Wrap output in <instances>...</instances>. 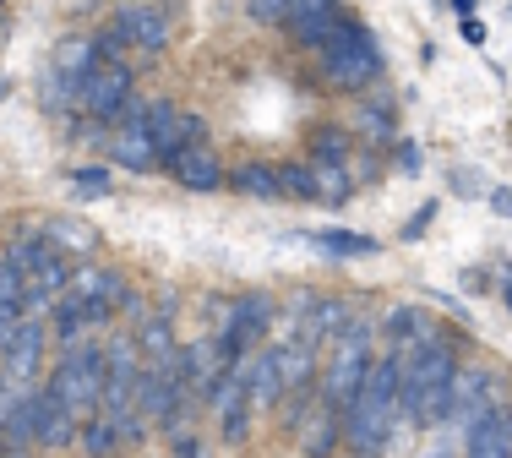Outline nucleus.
<instances>
[{"label": "nucleus", "mask_w": 512, "mask_h": 458, "mask_svg": "<svg viewBox=\"0 0 512 458\" xmlns=\"http://www.w3.org/2000/svg\"><path fill=\"white\" fill-rule=\"evenodd\" d=\"M71 197H82V202L115 197V175H109L104 164H82V170H71Z\"/></svg>", "instance_id": "nucleus-28"}, {"label": "nucleus", "mask_w": 512, "mask_h": 458, "mask_svg": "<svg viewBox=\"0 0 512 458\" xmlns=\"http://www.w3.org/2000/svg\"><path fill=\"white\" fill-rule=\"evenodd\" d=\"M126 99H131V66L99 55L93 71L82 77V88H77V110L88 120H99V126H115L120 110H126Z\"/></svg>", "instance_id": "nucleus-4"}, {"label": "nucleus", "mask_w": 512, "mask_h": 458, "mask_svg": "<svg viewBox=\"0 0 512 458\" xmlns=\"http://www.w3.org/2000/svg\"><path fill=\"white\" fill-rule=\"evenodd\" d=\"M474 6H480V0H453V11H458V17H474Z\"/></svg>", "instance_id": "nucleus-40"}, {"label": "nucleus", "mask_w": 512, "mask_h": 458, "mask_svg": "<svg viewBox=\"0 0 512 458\" xmlns=\"http://www.w3.org/2000/svg\"><path fill=\"white\" fill-rule=\"evenodd\" d=\"M6 99H11V77L0 71V104H6Z\"/></svg>", "instance_id": "nucleus-41"}, {"label": "nucleus", "mask_w": 512, "mask_h": 458, "mask_svg": "<svg viewBox=\"0 0 512 458\" xmlns=\"http://www.w3.org/2000/svg\"><path fill=\"white\" fill-rule=\"evenodd\" d=\"M344 442L355 453H382L387 448V431H393V409L371 404L365 393H355V404H344Z\"/></svg>", "instance_id": "nucleus-8"}, {"label": "nucleus", "mask_w": 512, "mask_h": 458, "mask_svg": "<svg viewBox=\"0 0 512 458\" xmlns=\"http://www.w3.org/2000/svg\"><path fill=\"white\" fill-rule=\"evenodd\" d=\"M349 191H355V180H349L344 164H333V159L311 164V202H322V208H344Z\"/></svg>", "instance_id": "nucleus-21"}, {"label": "nucleus", "mask_w": 512, "mask_h": 458, "mask_svg": "<svg viewBox=\"0 0 512 458\" xmlns=\"http://www.w3.org/2000/svg\"><path fill=\"white\" fill-rule=\"evenodd\" d=\"M77 448H82V453H93V458H104V453H115V448H120V431H115V420H109L104 409H93V415L77 426Z\"/></svg>", "instance_id": "nucleus-25"}, {"label": "nucleus", "mask_w": 512, "mask_h": 458, "mask_svg": "<svg viewBox=\"0 0 512 458\" xmlns=\"http://www.w3.org/2000/svg\"><path fill=\"white\" fill-rule=\"evenodd\" d=\"M316 159L344 164L349 159V137H344V131H316Z\"/></svg>", "instance_id": "nucleus-29"}, {"label": "nucleus", "mask_w": 512, "mask_h": 458, "mask_svg": "<svg viewBox=\"0 0 512 458\" xmlns=\"http://www.w3.org/2000/svg\"><path fill=\"white\" fill-rule=\"evenodd\" d=\"M109 159H115L120 170H137V175L158 170V148H153L148 126H142V120H120V126L109 131Z\"/></svg>", "instance_id": "nucleus-11"}, {"label": "nucleus", "mask_w": 512, "mask_h": 458, "mask_svg": "<svg viewBox=\"0 0 512 458\" xmlns=\"http://www.w3.org/2000/svg\"><path fill=\"white\" fill-rule=\"evenodd\" d=\"M77 426H82V415H71L66 404L50 399V409H44V420H39V448H50V453L71 448V442H77Z\"/></svg>", "instance_id": "nucleus-24"}, {"label": "nucleus", "mask_w": 512, "mask_h": 458, "mask_svg": "<svg viewBox=\"0 0 512 458\" xmlns=\"http://www.w3.org/2000/svg\"><path fill=\"white\" fill-rule=\"evenodd\" d=\"M17 382H6V377H0V437H6V415H11V404H17Z\"/></svg>", "instance_id": "nucleus-36"}, {"label": "nucleus", "mask_w": 512, "mask_h": 458, "mask_svg": "<svg viewBox=\"0 0 512 458\" xmlns=\"http://www.w3.org/2000/svg\"><path fill=\"white\" fill-rule=\"evenodd\" d=\"M453 197H485L480 170H453Z\"/></svg>", "instance_id": "nucleus-31"}, {"label": "nucleus", "mask_w": 512, "mask_h": 458, "mask_svg": "<svg viewBox=\"0 0 512 458\" xmlns=\"http://www.w3.org/2000/svg\"><path fill=\"white\" fill-rule=\"evenodd\" d=\"M169 170H175V180L186 191H218L224 186V164H218V153L207 148V137L191 142V148H180L175 159H169Z\"/></svg>", "instance_id": "nucleus-12"}, {"label": "nucleus", "mask_w": 512, "mask_h": 458, "mask_svg": "<svg viewBox=\"0 0 512 458\" xmlns=\"http://www.w3.org/2000/svg\"><path fill=\"white\" fill-rule=\"evenodd\" d=\"M463 453L469 458H512V415H507V404L491 409L485 420H474V426L463 431Z\"/></svg>", "instance_id": "nucleus-13"}, {"label": "nucleus", "mask_w": 512, "mask_h": 458, "mask_svg": "<svg viewBox=\"0 0 512 458\" xmlns=\"http://www.w3.org/2000/svg\"><path fill=\"white\" fill-rule=\"evenodd\" d=\"M316 11H338V0H289L284 22H300V17H316Z\"/></svg>", "instance_id": "nucleus-32"}, {"label": "nucleus", "mask_w": 512, "mask_h": 458, "mask_svg": "<svg viewBox=\"0 0 512 458\" xmlns=\"http://www.w3.org/2000/svg\"><path fill=\"white\" fill-rule=\"evenodd\" d=\"M218 371H224V355H218V339H202L191 349H180V382H186L197 399H207V388L218 382Z\"/></svg>", "instance_id": "nucleus-17"}, {"label": "nucleus", "mask_w": 512, "mask_h": 458, "mask_svg": "<svg viewBox=\"0 0 512 458\" xmlns=\"http://www.w3.org/2000/svg\"><path fill=\"white\" fill-rule=\"evenodd\" d=\"M284 11H289V0H251L256 22H284Z\"/></svg>", "instance_id": "nucleus-33"}, {"label": "nucleus", "mask_w": 512, "mask_h": 458, "mask_svg": "<svg viewBox=\"0 0 512 458\" xmlns=\"http://www.w3.org/2000/svg\"><path fill=\"white\" fill-rule=\"evenodd\" d=\"M93 60H99V44H93V39H60L50 71H60L66 82H77V88H82V77L93 71Z\"/></svg>", "instance_id": "nucleus-23"}, {"label": "nucleus", "mask_w": 512, "mask_h": 458, "mask_svg": "<svg viewBox=\"0 0 512 458\" xmlns=\"http://www.w3.org/2000/svg\"><path fill=\"white\" fill-rule=\"evenodd\" d=\"M273 355H278V377H284V393L311 388V382H316V366H322V355H316V344H311V339L273 344Z\"/></svg>", "instance_id": "nucleus-19"}, {"label": "nucleus", "mask_w": 512, "mask_h": 458, "mask_svg": "<svg viewBox=\"0 0 512 458\" xmlns=\"http://www.w3.org/2000/svg\"><path fill=\"white\" fill-rule=\"evenodd\" d=\"M485 202H491L502 219H512V186H491V191H485Z\"/></svg>", "instance_id": "nucleus-37"}, {"label": "nucleus", "mask_w": 512, "mask_h": 458, "mask_svg": "<svg viewBox=\"0 0 512 458\" xmlns=\"http://www.w3.org/2000/svg\"><path fill=\"white\" fill-rule=\"evenodd\" d=\"M316 55H322L327 82H338V88H349V93L371 88L376 71H382V44L349 17H333V28H327L322 44H316Z\"/></svg>", "instance_id": "nucleus-1"}, {"label": "nucleus", "mask_w": 512, "mask_h": 458, "mask_svg": "<svg viewBox=\"0 0 512 458\" xmlns=\"http://www.w3.org/2000/svg\"><path fill=\"white\" fill-rule=\"evenodd\" d=\"M398 170H404V175L420 170V148H409V142H404V148H398Z\"/></svg>", "instance_id": "nucleus-39"}, {"label": "nucleus", "mask_w": 512, "mask_h": 458, "mask_svg": "<svg viewBox=\"0 0 512 458\" xmlns=\"http://www.w3.org/2000/svg\"><path fill=\"white\" fill-rule=\"evenodd\" d=\"M39 229L55 251H66V257H93V251H99V229L88 219H77V213H55V219H44Z\"/></svg>", "instance_id": "nucleus-15"}, {"label": "nucleus", "mask_w": 512, "mask_h": 458, "mask_svg": "<svg viewBox=\"0 0 512 458\" xmlns=\"http://www.w3.org/2000/svg\"><path fill=\"white\" fill-rule=\"evenodd\" d=\"M44 349H50L44 317H22L17 328L6 333V344H0V377L17 382V388H33V377H39V366H44Z\"/></svg>", "instance_id": "nucleus-6"}, {"label": "nucleus", "mask_w": 512, "mask_h": 458, "mask_svg": "<svg viewBox=\"0 0 512 458\" xmlns=\"http://www.w3.org/2000/svg\"><path fill=\"white\" fill-rule=\"evenodd\" d=\"M235 191H240V197H262V202L284 197V186H278V170H273V164H240V170H235Z\"/></svg>", "instance_id": "nucleus-26"}, {"label": "nucleus", "mask_w": 512, "mask_h": 458, "mask_svg": "<svg viewBox=\"0 0 512 458\" xmlns=\"http://www.w3.org/2000/svg\"><path fill=\"white\" fill-rule=\"evenodd\" d=\"M109 28H115L120 39H126V50H148V55H158V50L169 44V17H164L158 6H142V0L120 6Z\"/></svg>", "instance_id": "nucleus-9"}, {"label": "nucleus", "mask_w": 512, "mask_h": 458, "mask_svg": "<svg viewBox=\"0 0 512 458\" xmlns=\"http://www.w3.org/2000/svg\"><path fill=\"white\" fill-rule=\"evenodd\" d=\"M169 453H180V458H197V453H207V448H202V437H191V431H175V442H169Z\"/></svg>", "instance_id": "nucleus-35"}, {"label": "nucleus", "mask_w": 512, "mask_h": 458, "mask_svg": "<svg viewBox=\"0 0 512 458\" xmlns=\"http://www.w3.org/2000/svg\"><path fill=\"white\" fill-rule=\"evenodd\" d=\"M278 186H284V197H295V202H311V170H278Z\"/></svg>", "instance_id": "nucleus-30"}, {"label": "nucleus", "mask_w": 512, "mask_h": 458, "mask_svg": "<svg viewBox=\"0 0 512 458\" xmlns=\"http://www.w3.org/2000/svg\"><path fill=\"white\" fill-rule=\"evenodd\" d=\"M311 246L327 257H376V240L349 235V229H322V235H311Z\"/></svg>", "instance_id": "nucleus-27"}, {"label": "nucleus", "mask_w": 512, "mask_h": 458, "mask_svg": "<svg viewBox=\"0 0 512 458\" xmlns=\"http://www.w3.org/2000/svg\"><path fill=\"white\" fill-rule=\"evenodd\" d=\"M142 126H148V137H153V148H158V164H169L180 148H191V142L207 137L202 120L186 115L180 104H169V99H148V115H142Z\"/></svg>", "instance_id": "nucleus-7"}, {"label": "nucleus", "mask_w": 512, "mask_h": 458, "mask_svg": "<svg viewBox=\"0 0 512 458\" xmlns=\"http://www.w3.org/2000/svg\"><path fill=\"white\" fill-rule=\"evenodd\" d=\"M502 300H507V311H512V273L502 279Z\"/></svg>", "instance_id": "nucleus-42"}, {"label": "nucleus", "mask_w": 512, "mask_h": 458, "mask_svg": "<svg viewBox=\"0 0 512 458\" xmlns=\"http://www.w3.org/2000/svg\"><path fill=\"white\" fill-rule=\"evenodd\" d=\"M295 322H300V339H311V344H333V339H338V333H344L355 317H349L344 300H322V295H311V306L300 311Z\"/></svg>", "instance_id": "nucleus-14"}, {"label": "nucleus", "mask_w": 512, "mask_h": 458, "mask_svg": "<svg viewBox=\"0 0 512 458\" xmlns=\"http://www.w3.org/2000/svg\"><path fill=\"white\" fill-rule=\"evenodd\" d=\"M66 295H77V300H99V306H120L126 300V279H120L115 268H71V284H66Z\"/></svg>", "instance_id": "nucleus-18"}, {"label": "nucleus", "mask_w": 512, "mask_h": 458, "mask_svg": "<svg viewBox=\"0 0 512 458\" xmlns=\"http://www.w3.org/2000/svg\"><path fill=\"white\" fill-rule=\"evenodd\" d=\"M104 371H109V355L104 344H71L66 355H60L55 377H50V399L66 404L71 415H93L99 409V393H104Z\"/></svg>", "instance_id": "nucleus-2"}, {"label": "nucleus", "mask_w": 512, "mask_h": 458, "mask_svg": "<svg viewBox=\"0 0 512 458\" xmlns=\"http://www.w3.org/2000/svg\"><path fill=\"white\" fill-rule=\"evenodd\" d=\"M137 349H142V360H158V355H169V349H180L175 344V317H169V311H142L137 317Z\"/></svg>", "instance_id": "nucleus-22"}, {"label": "nucleus", "mask_w": 512, "mask_h": 458, "mask_svg": "<svg viewBox=\"0 0 512 458\" xmlns=\"http://www.w3.org/2000/svg\"><path fill=\"white\" fill-rule=\"evenodd\" d=\"M44 409H50V388H44V393L22 388L17 404H11V415H6L0 453H28V448H39V420H44Z\"/></svg>", "instance_id": "nucleus-10"}, {"label": "nucleus", "mask_w": 512, "mask_h": 458, "mask_svg": "<svg viewBox=\"0 0 512 458\" xmlns=\"http://www.w3.org/2000/svg\"><path fill=\"white\" fill-rule=\"evenodd\" d=\"M387 328V339H393V349L398 355H409L414 344H431V339H442V333H436V322H431V311H420V306H398L393 317L382 322Z\"/></svg>", "instance_id": "nucleus-20"}, {"label": "nucleus", "mask_w": 512, "mask_h": 458, "mask_svg": "<svg viewBox=\"0 0 512 458\" xmlns=\"http://www.w3.org/2000/svg\"><path fill=\"white\" fill-rule=\"evenodd\" d=\"M0 6H6V0H0Z\"/></svg>", "instance_id": "nucleus-43"}, {"label": "nucleus", "mask_w": 512, "mask_h": 458, "mask_svg": "<svg viewBox=\"0 0 512 458\" xmlns=\"http://www.w3.org/2000/svg\"><path fill=\"white\" fill-rule=\"evenodd\" d=\"M502 399H507V382L496 377V371H485V366H463V371H453V426L458 431H469L474 420H485L491 409H502Z\"/></svg>", "instance_id": "nucleus-5"}, {"label": "nucleus", "mask_w": 512, "mask_h": 458, "mask_svg": "<svg viewBox=\"0 0 512 458\" xmlns=\"http://www.w3.org/2000/svg\"><path fill=\"white\" fill-rule=\"evenodd\" d=\"M246 393H251V409H278V404H284V377H278V355H273V349H251Z\"/></svg>", "instance_id": "nucleus-16"}, {"label": "nucleus", "mask_w": 512, "mask_h": 458, "mask_svg": "<svg viewBox=\"0 0 512 458\" xmlns=\"http://www.w3.org/2000/svg\"><path fill=\"white\" fill-rule=\"evenodd\" d=\"M431 219H436V202H425V208H420V213H414V219L404 224V240H420L425 229H431Z\"/></svg>", "instance_id": "nucleus-34"}, {"label": "nucleus", "mask_w": 512, "mask_h": 458, "mask_svg": "<svg viewBox=\"0 0 512 458\" xmlns=\"http://www.w3.org/2000/svg\"><path fill=\"white\" fill-rule=\"evenodd\" d=\"M371 328L365 322H349L344 333L333 339V355L322 366V399L344 415V404H355V393L365 388V366H371Z\"/></svg>", "instance_id": "nucleus-3"}, {"label": "nucleus", "mask_w": 512, "mask_h": 458, "mask_svg": "<svg viewBox=\"0 0 512 458\" xmlns=\"http://www.w3.org/2000/svg\"><path fill=\"white\" fill-rule=\"evenodd\" d=\"M458 22H463V39L480 50V44H485V22H474V17H458Z\"/></svg>", "instance_id": "nucleus-38"}]
</instances>
